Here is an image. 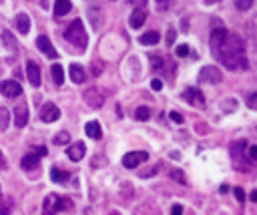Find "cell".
I'll return each instance as SVG.
<instances>
[{
  "label": "cell",
  "instance_id": "cell-32",
  "mask_svg": "<svg viewBox=\"0 0 257 215\" xmlns=\"http://www.w3.org/2000/svg\"><path fill=\"white\" fill-rule=\"evenodd\" d=\"M247 155H249L251 161H257V145H251L249 151H247Z\"/></svg>",
  "mask_w": 257,
  "mask_h": 215
},
{
  "label": "cell",
  "instance_id": "cell-18",
  "mask_svg": "<svg viewBox=\"0 0 257 215\" xmlns=\"http://www.w3.org/2000/svg\"><path fill=\"white\" fill-rule=\"evenodd\" d=\"M69 75H71V81H73V83H77V85L85 83V79H86V75H85L83 67H81V65H77V63H73V65L69 67Z\"/></svg>",
  "mask_w": 257,
  "mask_h": 215
},
{
  "label": "cell",
  "instance_id": "cell-11",
  "mask_svg": "<svg viewBox=\"0 0 257 215\" xmlns=\"http://www.w3.org/2000/svg\"><path fill=\"white\" fill-rule=\"evenodd\" d=\"M26 77H28V83H30L34 89L40 87V69H38V65H36L34 61H28V63H26Z\"/></svg>",
  "mask_w": 257,
  "mask_h": 215
},
{
  "label": "cell",
  "instance_id": "cell-4",
  "mask_svg": "<svg viewBox=\"0 0 257 215\" xmlns=\"http://www.w3.org/2000/svg\"><path fill=\"white\" fill-rule=\"evenodd\" d=\"M149 159V153L147 151H131V153H127L125 157H123V167H127V169H137L143 161H147Z\"/></svg>",
  "mask_w": 257,
  "mask_h": 215
},
{
  "label": "cell",
  "instance_id": "cell-23",
  "mask_svg": "<svg viewBox=\"0 0 257 215\" xmlns=\"http://www.w3.org/2000/svg\"><path fill=\"white\" fill-rule=\"evenodd\" d=\"M50 177H53L55 183H67V181H69V173H67V171H61L59 167L50 169Z\"/></svg>",
  "mask_w": 257,
  "mask_h": 215
},
{
  "label": "cell",
  "instance_id": "cell-13",
  "mask_svg": "<svg viewBox=\"0 0 257 215\" xmlns=\"http://www.w3.org/2000/svg\"><path fill=\"white\" fill-rule=\"evenodd\" d=\"M243 151H245V141H237V143L231 145V157L235 161V167L237 169H243V165H241V161H245Z\"/></svg>",
  "mask_w": 257,
  "mask_h": 215
},
{
  "label": "cell",
  "instance_id": "cell-6",
  "mask_svg": "<svg viewBox=\"0 0 257 215\" xmlns=\"http://www.w3.org/2000/svg\"><path fill=\"white\" fill-rule=\"evenodd\" d=\"M40 119L44 123H55L61 119V111H59V107L55 103H46L42 105V109H40Z\"/></svg>",
  "mask_w": 257,
  "mask_h": 215
},
{
  "label": "cell",
  "instance_id": "cell-41",
  "mask_svg": "<svg viewBox=\"0 0 257 215\" xmlns=\"http://www.w3.org/2000/svg\"><path fill=\"white\" fill-rule=\"evenodd\" d=\"M36 153H38V155H46V147H38Z\"/></svg>",
  "mask_w": 257,
  "mask_h": 215
},
{
  "label": "cell",
  "instance_id": "cell-37",
  "mask_svg": "<svg viewBox=\"0 0 257 215\" xmlns=\"http://www.w3.org/2000/svg\"><path fill=\"white\" fill-rule=\"evenodd\" d=\"M171 213H173V215H179V213H183V207H181V205H173V207H171Z\"/></svg>",
  "mask_w": 257,
  "mask_h": 215
},
{
  "label": "cell",
  "instance_id": "cell-10",
  "mask_svg": "<svg viewBox=\"0 0 257 215\" xmlns=\"http://www.w3.org/2000/svg\"><path fill=\"white\" fill-rule=\"evenodd\" d=\"M183 99H185L189 105H193V107H203V105H205L203 93H201L199 89H193V87H189V89L183 91Z\"/></svg>",
  "mask_w": 257,
  "mask_h": 215
},
{
  "label": "cell",
  "instance_id": "cell-2",
  "mask_svg": "<svg viewBox=\"0 0 257 215\" xmlns=\"http://www.w3.org/2000/svg\"><path fill=\"white\" fill-rule=\"evenodd\" d=\"M65 38H67L73 46H77L79 50H85V46H86V42H88V36H86V32H85V24H83L81 20H73V22L67 26V30H65Z\"/></svg>",
  "mask_w": 257,
  "mask_h": 215
},
{
  "label": "cell",
  "instance_id": "cell-9",
  "mask_svg": "<svg viewBox=\"0 0 257 215\" xmlns=\"http://www.w3.org/2000/svg\"><path fill=\"white\" fill-rule=\"evenodd\" d=\"M229 38V32L223 28V26H219V28H213L211 30V38H209V44H211V48L213 50H217V48H221L223 46V42Z\"/></svg>",
  "mask_w": 257,
  "mask_h": 215
},
{
  "label": "cell",
  "instance_id": "cell-21",
  "mask_svg": "<svg viewBox=\"0 0 257 215\" xmlns=\"http://www.w3.org/2000/svg\"><path fill=\"white\" fill-rule=\"evenodd\" d=\"M71 8H73V4H71V0H55V16H65V14H69L71 12Z\"/></svg>",
  "mask_w": 257,
  "mask_h": 215
},
{
  "label": "cell",
  "instance_id": "cell-35",
  "mask_svg": "<svg viewBox=\"0 0 257 215\" xmlns=\"http://www.w3.org/2000/svg\"><path fill=\"white\" fill-rule=\"evenodd\" d=\"M151 61H153V67H155V69L163 67V59H159V57H151Z\"/></svg>",
  "mask_w": 257,
  "mask_h": 215
},
{
  "label": "cell",
  "instance_id": "cell-33",
  "mask_svg": "<svg viewBox=\"0 0 257 215\" xmlns=\"http://www.w3.org/2000/svg\"><path fill=\"white\" fill-rule=\"evenodd\" d=\"M171 177H173L175 181H179V183H185V179H183V173H181V171H171Z\"/></svg>",
  "mask_w": 257,
  "mask_h": 215
},
{
  "label": "cell",
  "instance_id": "cell-17",
  "mask_svg": "<svg viewBox=\"0 0 257 215\" xmlns=\"http://www.w3.org/2000/svg\"><path fill=\"white\" fill-rule=\"evenodd\" d=\"M145 20H147V10L145 8H135L133 10V14H131V18H129V22H131V26L133 28H141L143 24H145Z\"/></svg>",
  "mask_w": 257,
  "mask_h": 215
},
{
  "label": "cell",
  "instance_id": "cell-39",
  "mask_svg": "<svg viewBox=\"0 0 257 215\" xmlns=\"http://www.w3.org/2000/svg\"><path fill=\"white\" fill-rule=\"evenodd\" d=\"M6 167V161H4V155L0 153V169H4Z\"/></svg>",
  "mask_w": 257,
  "mask_h": 215
},
{
  "label": "cell",
  "instance_id": "cell-28",
  "mask_svg": "<svg viewBox=\"0 0 257 215\" xmlns=\"http://www.w3.org/2000/svg\"><path fill=\"white\" fill-rule=\"evenodd\" d=\"M235 6L239 10H249L253 6V0H235Z\"/></svg>",
  "mask_w": 257,
  "mask_h": 215
},
{
  "label": "cell",
  "instance_id": "cell-7",
  "mask_svg": "<svg viewBox=\"0 0 257 215\" xmlns=\"http://www.w3.org/2000/svg\"><path fill=\"white\" fill-rule=\"evenodd\" d=\"M0 93H2L6 99H16L22 95V87L16 81H2L0 83Z\"/></svg>",
  "mask_w": 257,
  "mask_h": 215
},
{
  "label": "cell",
  "instance_id": "cell-1",
  "mask_svg": "<svg viewBox=\"0 0 257 215\" xmlns=\"http://www.w3.org/2000/svg\"><path fill=\"white\" fill-rule=\"evenodd\" d=\"M215 57L229 69V71H245L247 69V59H245V44L239 36H229L221 48L213 50Z\"/></svg>",
  "mask_w": 257,
  "mask_h": 215
},
{
  "label": "cell",
  "instance_id": "cell-40",
  "mask_svg": "<svg viewBox=\"0 0 257 215\" xmlns=\"http://www.w3.org/2000/svg\"><path fill=\"white\" fill-rule=\"evenodd\" d=\"M131 4H147V0H129Z\"/></svg>",
  "mask_w": 257,
  "mask_h": 215
},
{
  "label": "cell",
  "instance_id": "cell-16",
  "mask_svg": "<svg viewBox=\"0 0 257 215\" xmlns=\"http://www.w3.org/2000/svg\"><path fill=\"white\" fill-rule=\"evenodd\" d=\"M85 101L92 107V109H96V107H102V103H105V99L100 97V93H98L96 89H88V91L85 93Z\"/></svg>",
  "mask_w": 257,
  "mask_h": 215
},
{
  "label": "cell",
  "instance_id": "cell-24",
  "mask_svg": "<svg viewBox=\"0 0 257 215\" xmlns=\"http://www.w3.org/2000/svg\"><path fill=\"white\" fill-rule=\"evenodd\" d=\"M53 79L57 85H63L65 83V71L61 65H53Z\"/></svg>",
  "mask_w": 257,
  "mask_h": 215
},
{
  "label": "cell",
  "instance_id": "cell-26",
  "mask_svg": "<svg viewBox=\"0 0 257 215\" xmlns=\"http://www.w3.org/2000/svg\"><path fill=\"white\" fill-rule=\"evenodd\" d=\"M135 119L137 121H149L151 119V111L147 109V107H139V109L135 111Z\"/></svg>",
  "mask_w": 257,
  "mask_h": 215
},
{
  "label": "cell",
  "instance_id": "cell-3",
  "mask_svg": "<svg viewBox=\"0 0 257 215\" xmlns=\"http://www.w3.org/2000/svg\"><path fill=\"white\" fill-rule=\"evenodd\" d=\"M73 207L71 199L59 197V195H48L44 199V211L46 213H59V211H69Z\"/></svg>",
  "mask_w": 257,
  "mask_h": 215
},
{
  "label": "cell",
  "instance_id": "cell-29",
  "mask_svg": "<svg viewBox=\"0 0 257 215\" xmlns=\"http://www.w3.org/2000/svg\"><path fill=\"white\" fill-rule=\"evenodd\" d=\"M175 52H177V57H187V55H189V46H187V44H179V46L175 48Z\"/></svg>",
  "mask_w": 257,
  "mask_h": 215
},
{
  "label": "cell",
  "instance_id": "cell-30",
  "mask_svg": "<svg viewBox=\"0 0 257 215\" xmlns=\"http://www.w3.org/2000/svg\"><path fill=\"white\" fill-rule=\"evenodd\" d=\"M151 89H153V91H161V89H163V81H161V79H153V81H151Z\"/></svg>",
  "mask_w": 257,
  "mask_h": 215
},
{
  "label": "cell",
  "instance_id": "cell-42",
  "mask_svg": "<svg viewBox=\"0 0 257 215\" xmlns=\"http://www.w3.org/2000/svg\"><path fill=\"white\" fill-rule=\"evenodd\" d=\"M251 199H253V201H257V191H251Z\"/></svg>",
  "mask_w": 257,
  "mask_h": 215
},
{
  "label": "cell",
  "instance_id": "cell-5",
  "mask_svg": "<svg viewBox=\"0 0 257 215\" xmlns=\"http://www.w3.org/2000/svg\"><path fill=\"white\" fill-rule=\"evenodd\" d=\"M199 81L201 83H209V85H215V83H221L223 81V75L217 67H203L201 73H199Z\"/></svg>",
  "mask_w": 257,
  "mask_h": 215
},
{
  "label": "cell",
  "instance_id": "cell-8",
  "mask_svg": "<svg viewBox=\"0 0 257 215\" xmlns=\"http://www.w3.org/2000/svg\"><path fill=\"white\" fill-rule=\"evenodd\" d=\"M36 48L42 52L44 57H48V59H57L59 55H57V50H55V46H53V42L48 40V36H38L36 38Z\"/></svg>",
  "mask_w": 257,
  "mask_h": 215
},
{
  "label": "cell",
  "instance_id": "cell-36",
  "mask_svg": "<svg viewBox=\"0 0 257 215\" xmlns=\"http://www.w3.org/2000/svg\"><path fill=\"white\" fill-rule=\"evenodd\" d=\"M171 119H173V121H175V123H183V117H181V115H179V113H175V111H173V113H171Z\"/></svg>",
  "mask_w": 257,
  "mask_h": 215
},
{
  "label": "cell",
  "instance_id": "cell-19",
  "mask_svg": "<svg viewBox=\"0 0 257 215\" xmlns=\"http://www.w3.org/2000/svg\"><path fill=\"white\" fill-rule=\"evenodd\" d=\"M14 26H16V30H18L20 34H28V30H30V18L22 12V14H18V16L14 18Z\"/></svg>",
  "mask_w": 257,
  "mask_h": 215
},
{
  "label": "cell",
  "instance_id": "cell-20",
  "mask_svg": "<svg viewBox=\"0 0 257 215\" xmlns=\"http://www.w3.org/2000/svg\"><path fill=\"white\" fill-rule=\"evenodd\" d=\"M85 133H86V137H90V139H100L102 137V129H100V125L96 123V121H88L86 125H85Z\"/></svg>",
  "mask_w": 257,
  "mask_h": 215
},
{
  "label": "cell",
  "instance_id": "cell-12",
  "mask_svg": "<svg viewBox=\"0 0 257 215\" xmlns=\"http://www.w3.org/2000/svg\"><path fill=\"white\" fill-rule=\"evenodd\" d=\"M26 123H28V107L24 103H20L14 109V125L18 129H22V127H26Z\"/></svg>",
  "mask_w": 257,
  "mask_h": 215
},
{
  "label": "cell",
  "instance_id": "cell-15",
  "mask_svg": "<svg viewBox=\"0 0 257 215\" xmlns=\"http://www.w3.org/2000/svg\"><path fill=\"white\" fill-rule=\"evenodd\" d=\"M85 153H86V147H85V143H81V141H79V143H75V145H71V147H69V151H67L69 159H71V161H75V163L85 157Z\"/></svg>",
  "mask_w": 257,
  "mask_h": 215
},
{
  "label": "cell",
  "instance_id": "cell-43",
  "mask_svg": "<svg viewBox=\"0 0 257 215\" xmlns=\"http://www.w3.org/2000/svg\"><path fill=\"white\" fill-rule=\"evenodd\" d=\"M157 2H159V6H161V4H167L169 0H157Z\"/></svg>",
  "mask_w": 257,
  "mask_h": 215
},
{
  "label": "cell",
  "instance_id": "cell-27",
  "mask_svg": "<svg viewBox=\"0 0 257 215\" xmlns=\"http://www.w3.org/2000/svg\"><path fill=\"white\" fill-rule=\"evenodd\" d=\"M245 103H247V107H249V109L257 111V93H251V95H247Z\"/></svg>",
  "mask_w": 257,
  "mask_h": 215
},
{
  "label": "cell",
  "instance_id": "cell-38",
  "mask_svg": "<svg viewBox=\"0 0 257 215\" xmlns=\"http://www.w3.org/2000/svg\"><path fill=\"white\" fill-rule=\"evenodd\" d=\"M173 40H175V30H169V34H167V44H173Z\"/></svg>",
  "mask_w": 257,
  "mask_h": 215
},
{
  "label": "cell",
  "instance_id": "cell-22",
  "mask_svg": "<svg viewBox=\"0 0 257 215\" xmlns=\"http://www.w3.org/2000/svg\"><path fill=\"white\" fill-rule=\"evenodd\" d=\"M159 32H155V30H151V32H145V34H141V38H139V42L141 44H157L159 42Z\"/></svg>",
  "mask_w": 257,
  "mask_h": 215
},
{
  "label": "cell",
  "instance_id": "cell-31",
  "mask_svg": "<svg viewBox=\"0 0 257 215\" xmlns=\"http://www.w3.org/2000/svg\"><path fill=\"white\" fill-rule=\"evenodd\" d=\"M6 115H8V113H6L4 109H0V129H6V125H8V123H6Z\"/></svg>",
  "mask_w": 257,
  "mask_h": 215
},
{
  "label": "cell",
  "instance_id": "cell-14",
  "mask_svg": "<svg viewBox=\"0 0 257 215\" xmlns=\"http://www.w3.org/2000/svg\"><path fill=\"white\" fill-rule=\"evenodd\" d=\"M40 157H42V155H38V153H28V155H24V157H22V161H20L22 169H24V171H32V169H36V167H38V163H40Z\"/></svg>",
  "mask_w": 257,
  "mask_h": 215
},
{
  "label": "cell",
  "instance_id": "cell-34",
  "mask_svg": "<svg viewBox=\"0 0 257 215\" xmlns=\"http://www.w3.org/2000/svg\"><path fill=\"white\" fill-rule=\"evenodd\" d=\"M233 193H235V197H237L241 203L245 201V193H243V189H241V187H235V191H233Z\"/></svg>",
  "mask_w": 257,
  "mask_h": 215
},
{
  "label": "cell",
  "instance_id": "cell-25",
  "mask_svg": "<svg viewBox=\"0 0 257 215\" xmlns=\"http://www.w3.org/2000/svg\"><path fill=\"white\" fill-rule=\"evenodd\" d=\"M53 143H55V145H69V143H71V135H69L67 131H61V133L55 135Z\"/></svg>",
  "mask_w": 257,
  "mask_h": 215
}]
</instances>
